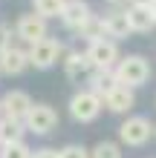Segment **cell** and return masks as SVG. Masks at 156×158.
<instances>
[{
	"mask_svg": "<svg viewBox=\"0 0 156 158\" xmlns=\"http://www.w3.org/2000/svg\"><path fill=\"white\" fill-rule=\"evenodd\" d=\"M113 72H116L118 83H124V86H130V89L145 86V83L150 81V63H148V58H142V55H127V58H122Z\"/></svg>",
	"mask_w": 156,
	"mask_h": 158,
	"instance_id": "obj_1",
	"label": "cell"
},
{
	"mask_svg": "<svg viewBox=\"0 0 156 158\" xmlns=\"http://www.w3.org/2000/svg\"><path fill=\"white\" fill-rule=\"evenodd\" d=\"M104 109V98L93 89H78L75 95L69 98V115L78 121V124H90L101 115Z\"/></svg>",
	"mask_w": 156,
	"mask_h": 158,
	"instance_id": "obj_2",
	"label": "cell"
},
{
	"mask_svg": "<svg viewBox=\"0 0 156 158\" xmlns=\"http://www.w3.org/2000/svg\"><path fill=\"white\" fill-rule=\"evenodd\" d=\"M153 132H156V127L150 124V118H145V115H130L118 127V138H122V144H127V147H145Z\"/></svg>",
	"mask_w": 156,
	"mask_h": 158,
	"instance_id": "obj_3",
	"label": "cell"
},
{
	"mask_svg": "<svg viewBox=\"0 0 156 158\" xmlns=\"http://www.w3.org/2000/svg\"><path fill=\"white\" fill-rule=\"evenodd\" d=\"M26 52H29V66H35V69H52L55 63H58L61 52H64V43L55 40V38H43L38 43H32Z\"/></svg>",
	"mask_w": 156,
	"mask_h": 158,
	"instance_id": "obj_4",
	"label": "cell"
},
{
	"mask_svg": "<svg viewBox=\"0 0 156 158\" xmlns=\"http://www.w3.org/2000/svg\"><path fill=\"white\" fill-rule=\"evenodd\" d=\"M15 38H20L23 43H38L43 38H49V29H47V17L38 15V12H29V15H20L15 23Z\"/></svg>",
	"mask_w": 156,
	"mask_h": 158,
	"instance_id": "obj_5",
	"label": "cell"
},
{
	"mask_svg": "<svg viewBox=\"0 0 156 158\" xmlns=\"http://www.w3.org/2000/svg\"><path fill=\"white\" fill-rule=\"evenodd\" d=\"M26 124V132H35V135H49L55 127H58V112L49 106V104H32L29 115L23 118Z\"/></svg>",
	"mask_w": 156,
	"mask_h": 158,
	"instance_id": "obj_6",
	"label": "cell"
},
{
	"mask_svg": "<svg viewBox=\"0 0 156 158\" xmlns=\"http://www.w3.org/2000/svg\"><path fill=\"white\" fill-rule=\"evenodd\" d=\"M90 60H93L96 69H116V63L122 60L118 58V43L113 38H98V40H90Z\"/></svg>",
	"mask_w": 156,
	"mask_h": 158,
	"instance_id": "obj_7",
	"label": "cell"
},
{
	"mask_svg": "<svg viewBox=\"0 0 156 158\" xmlns=\"http://www.w3.org/2000/svg\"><path fill=\"white\" fill-rule=\"evenodd\" d=\"M35 101L26 95L23 89H9L3 98H0V106H3V115L6 118H17V121H23L26 115H29V109H32Z\"/></svg>",
	"mask_w": 156,
	"mask_h": 158,
	"instance_id": "obj_8",
	"label": "cell"
},
{
	"mask_svg": "<svg viewBox=\"0 0 156 158\" xmlns=\"http://www.w3.org/2000/svg\"><path fill=\"white\" fill-rule=\"evenodd\" d=\"M90 17H93L90 3H84V0H67V6H64V12H61V23L67 26L69 32H78Z\"/></svg>",
	"mask_w": 156,
	"mask_h": 158,
	"instance_id": "obj_9",
	"label": "cell"
},
{
	"mask_svg": "<svg viewBox=\"0 0 156 158\" xmlns=\"http://www.w3.org/2000/svg\"><path fill=\"white\" fill-rule=\"evenodd\" d=\"M26 66H29V52L17 49V46H9L6 52H0V75H23Z\"/></svg>",
	"mask_w": 156,
	"mask_h": 158,
	"instance_id": "obj_10",
	"label": "cell"
},
{
	"mask_svg": "<svg viewBox=\"0 0 156 158\" xmlns=\"http://www.w3.org/2000/svg\"><path fill=\"white\" fill-rule=\"evenodd\" d=\"M104 106L110 109V112H116V115L130 112V109L136 106V95H133V89H130V86H124V83L113 86V89L104 95Z\"/></svg>",
	"mask_w": 156,
	"mask_h": 158,
	"instance_id": "obj_11",
	"label": "cell"
},
{
	"mask_svg": "<svg viewBox=\"0 0 156 158\" xmlns=\"http://www.w3.org/2000/svg\"><path fill=\"white\" fill-rule=\"evenodd\" d=\"M64 72H67L69 81H87L96 72V66H93V60H90L87 52H72V55H67V60H64Z\"/></svg>",
	"mask_w": 156,
	"mask_h": 158,
	"instance_id": "obj_12",
	"label": "cell"
},
{
	"mask_svg": "<svg viewBox=\"0 0 156 158\" xmlns=\"http://www.w3.org/2000/svg\"><path fill=\"white\" fill-rule=\"evenodd\" d=\"M133 29H130V20H127V9L122 12V9H113V12H107L104 15V35L107 38H113V40H118V38H127Z\"/></svg>",
	"mask_w": 156,
	"mask_h": 158,
	"instance_id": "obj_13",
	"label": "cell"
},
{
	"mask_svg": "<svg viewBox=\"0 0 156 158\" xmlns=\"http://www.w3.org/2000/svg\"><path fill=\"white\" fill-rule=\"evenodd\" d=\"M127 20H130V29L133 32H150L153 26H156L150 6H139V3H133L130 9H127Z\"/></svg>",
	"mask_w": 156,
	"mask_h": 158,
	"instance_id": "obj_14",
	"label": "cell"
},
{
	"mask_svg": "<svg viewBox=\"0 0 156 158\" xmlns=\"http://www.w3.org/2000/svg\"><path fill=\"white\" fill-rule=\"evenodd\" d=\"M23 132H26V124H23V121H17V118H6V115L0 118V147L23 141Z\"/></svg>",
	"mask_w": 156,
	"mask_h": 158,
	"instance_id": "obj_15",
	"label": "cell"
},
{
	"mask_svg": "<svg viewBox=\"0 0 156 158\" xmlns=\"http://www.w3.org/2000/svg\"><path fill=\"white\" fill-rule=\"evenodd\" d=\"M113 86H118V78H116V72L113 69H96L93 75H90V89L98 92V95H107Z\"/></svg>",
	"mask_w": 156,
	"mask_h": 158,
	"instance_id": "obj_16",
	"label": "cell"
},
{
	"mask_svg": "<svg viewBox=\"0 0 156 158\" xmlns=\"http://www.w3.org/2000/svg\"><path fill=\"white\" fill-rule=\"evenodd\" d=\"M64 6H67V0H32V12L43 15L49 20V17H61Z\"/></svg>",
	"mask_w": 156,
	"mask_h": 158,
	"instance_id": "obj_17",
	"label": "cell"
},
{
	"mask_svg": "<svg viewBox=\"0 0 156 158\" xmlns=\"http://www.w3.org/2000/svg\"><path fill=\"white\" fill-rule=\"evenodd\" d=\"M90 152H93V158H122V147L113 141H98Z\"/></svg>",
	"mask_w": 156,
	"mask_h": 158,
	"instance_id": "obj_18",
	"label": "cell"
},
{
	"mask_svg": "<svg viewBox=\"0 0 156 158\" xmlns=\"http://www.w3.org/2000/svg\"><path fill=\"white\" fill-rule=\"evenodd\" d=\"M35 150H29L23 141H17V144H6V147H0V158H32Z\"/></svg>",
	"mask_w": 156,
	"mask_h": 158,
	"instance_id": "obj_19",
	"label": "cell"
},
{
	"mask_svg": "<svg viewBox=\"0 0 156 158\" xmlns=\"http://www.w3.org/2000/svg\"><path fill=\"white\" fill-rule=\"evenodd\" d=\"M61 158H93V152L87 147H81V144H69V147L61 150Z\"/></svg>",
	"mask_w": 156,
	"mask_h": 158,
	"instance_id": "obj_20",
	"label": "cell"
},
{
	"mask_svg": "<svg viewBox=\"0 0 156 158\" xmlns=\"http://www.w3.org/2000/svg\"><path fill=\"white\" fill-rule=\"evenodd\" d=\"M9 46H12V29L6 23H0V52H6Z\"/></svg>",
	"mask_w": 156,
	"mask_h": 158,
	"instance_id": "obj_21",
	"label": "cell"
},
{
	"mask_svg": "<svg viewBox=\"0 0 156 158\" xmlns=\"http://www.w3.org/2000/svg\"><path fill=\"white\" fill-rule=\"evenodd\" d=\"M32 158H61V150H52V147H41V150H35Z\"/></svg>",
	"mask_w": 156,
	"mask_h": 158,
	"instance_id": "obj_22",
	"label": "cell"
},
{
	"mask_svg": "<svg viewBox=\"0 0 156 158\" xmlns=\"http://www.w3.org/2000/svg\"><path fill=\"white\" fill-rule=\"evenodd\" d=\"M130 3H139V6H153L156 0H130Z\"/></svg>",
	"mask_w": 156,
	"mask_h": 158,
	"instance_id": "obj_23",
	"label": "cell"
},
{
	"mask_svg": "<svg viewBox=\"0 0 156 158\" xmlns=\"http://www.w3.org/2000/svg\"><path fill=\"white\" fill-rule=\"evenodd\" d=\"M107 3H113V6H118V3H127V0H107Z\"/></svg>",
	"mask_w": 156,
	"mask_h": 158,
	"instance_id": "obj_24",
	"label": "cell"
},
{
	"mask_svg": "<svg viewBox=\"0 0 156 158\" xmlns=\"http://www.w3.org/2000/svg\"><path fill=\"white\" fill-rule=\"evenodd\" d=\"M150 12H153V20H156V3H153V6H150Z\"/></svg>",
	"mask_w": 156,
	"mask_h": 158,
	"instance_id": "obj_25",
	"label": "cell"
},
{
	"mask_svg": "<svg viewBox=\"0 0 156 158\" xmlns=\"http://www.w3.org/2000/svg\"><path fill=\"white\" fill-rule=\"evenodd\" d=\"M0 118H3V106H0Z\"/></svg>",
	"mask_w": 156,
	"mask_h": 158,
	"instance_id": "obj_26",
	"label": "cell"
}]
</instances>
